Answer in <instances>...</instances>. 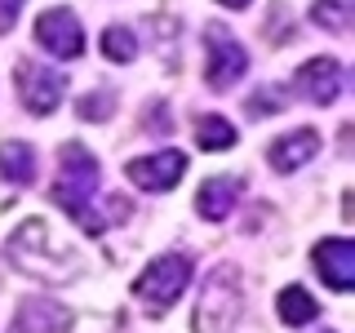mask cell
I'll use <instances>...</instances> for the list:
<instances>
[{"label": "cell", "mask_w": 355, "mask_h": 333, "mask_svg": "<svg viewBox=\"0 0 355 333\" xmlns=\"http://www.w3.org/2000/svg\"><path fill=\"white\" fill-rule=\"evenodd\" d=\"M36 40L53 58H80L85 49V31L76 22V14H67V9H49V14L36 18Z\"/></svg>", "instance_id": "ba28073f"}, {"label": "cell", "mask_w": 355, "mask_h": 333, "mask_svg": "<svg viewBox=\"0 0 355 333\" xmlns=\"http://www.w3.org/2000/svg\"><path fill=\"white\" fill-rule=\"evenodd\" d=\"M103 53H107L111 62H133L138 40H133V31H125V27H107L103 31Z\"/></svg>", "instance_id": "e0dca14e"}, {"label": "cell", "mask_w": 355, "mask_h": 333, "mask_svg": "<svg viewBox=\"0 0 355 333\" xmlns=\"http://www.w3.org/2000/svg\"><path fill=\"white\" fill-rule=\"evenodd\" d=\"M36 169H40L36 147H27V142H5L0 147V178L5 182L27 187V182H36Z\"/></svg>", "instance_id": "4fadbf2b"}, {"label": "cell", "mask_w": 355, "mask_h": 333, "mask_svg": "<svg viewBox=\"0 0 355 333\" xmlns=\"http://www.w3.org/2000/svg\"><path fill=\"white\" fill-rule=\"evenodd\" d=\"M205 44H209V62H205L209 89L240 85V76L249 71V49H244V44L231 36L222 22H209V27H205Z\"/></svg>", "instance_id": "5b68a950"}, {"label": "cell", "mask_w": 355, "mask_h": 333, "mask_svg": "<svg viewBox=\"0 0 355 333\" xmlns=\"http://www.w3.org/2000/svg\"><path fill=\"white\" fill-rule=\"evenodd\" d=\"M196 142L205 151H227V147H236V129L222 116H200L196 120Z\"/></svg>", "instance_id": "9a60e30c"}, {"label": "cell", "mask_w": 355, "mask_h": 333, "mask_svg": "<svg viewBox=\"0 0 355 333\" xmlns=\"http://www.w3.org/2000/svg\"><path fill=\"white\" fill-rule=\"evenodd\" d=\"M315 316H320V302L306 293L302 284H288L280 293V320L284 325H311Z\"/></svg>", "instance_id": "5bb4252c"}, {"label": "cell", "mask_w": 355, "mask_h": 333, "mask_svg": "<svg viewBox=\"0 0 355 333\" xmlns=\"http://www.w3.org/2000/svg\"><path fill=\"white\" fill-rule=\"evenodd\" d=\"M266 155H271L275 173H293V169H302L311 155H320V133L315 129H297V133H288V138H275Z\"/></svg>", "instance_id": "8fae6325"}, {"label": "cell", "mask_w": 355, "mask_h": 333, "mask_svg": "<svg viewBox=\"0 0 355 333\" xmlns=\"http://www.w3.org/2000/svg\"><path fill=\"white\" fill-rule=\"evenodd\" d=\"M111 107H116V98H111V94H89V98H80V116L85 120H103V116H111Z\"/></svg>", "instance_id": "ac0fdd59"}, {"label": "cell", "mask_w": 355, "mask_h": 333, "mask_svg": "<svg viewBox=\"0 0 355 333\" xmlns=\"http://www.w3.org/2000/svg\"><path fill=\"white\" fill-rule=\"evenodd\" d=\"M355 14V0H315L311 5V22L324 31H347Z\"/></svg>", "instance_id": "2e32d148"}, {"label": "cell", "mask_w": 355, "mask_h": 333, "mask_svg": "<svg viewBox=\"0 0 355 333\" xmlns=\"http://www.w3.org/2000/svg\"><path fill=\"white\" fill-rule=\"evenodd\" d=\"M191 280V258L187 253H160L155 262H147V271L133 280V293L142 298L151 311H164L178 302V293Z\"/></svg>", "instance_id": "277c9868"}, {"label": "cell", "mask_w": 355, "mask_h": 333, "mask_svg": "<svg viewBox=\"0 0 355 333\" xmlns=\"http://www.w3.org/2000/svg\"><path fill=\"white\" fill-rule=\"evenodd\" d=\"M293 85H297V94H302L306 103L329 107V103H338L342 89H347V71H342V67L333 62V58H311V62L297 67Z\"/></svg>", "instance_id": "52a82bcc"}, {"label": "cell", "mask_w": 355, "mask_h": 333, "mask_svg": "<svg viewBox=\"0 0 355 333\" xmlns=\"http://www.w3.org/2000/svg\"><path fill=\"white\" fill-rule=\"evenodd\" d=\"M98 196H103V169H98V160L89 155V147H80V142H67L58 178H53V200L80 222L89 236H103L111 227V218L98 209Z\"/></svg>", "instance_id": "6da1fadb"}, {"label": "cell", "mask_w": 355, "mask_h": 333, "mask_svg": "<svg viewBox=\"0 0 355 333\" xmlns=\"http://www.w3.org/2000/svg\"><path fill=\"white\" fill-rule=\"evenodd\" d=\"M5 249H9V258H14L22 271H36L40 280H58L49 262H58L62 275H71V262H76V253H67L62 244H53L49 222H44V218H27V222L14 231V236H9Z\"/></svg>", "instance_id": "3957f363"}, {"label": "cell", "mask_w": 355, "mask_h": 333, "mask_svg": "<svg viewBox=\"0 0 355 333\" xmlns=\"http://www.w3.org/2000/svg\"><path fill=\"white\" fill-rule=\"evenodd\" d=\"M18 9H22V0H0V36L18 22Z\"/></svg>", "instance_id": "d6986e66"}, {"label": "cell", "mask_w": 355, "mask_h": 333, "mask_svg": "<svg viewBox=\"0 0 355 333\" xmlns=\"http://www.w3.org/2000/svg\"><path fill=\"white\" fill-rule=\"evenodd\" d=\"M236 200H240V178H209L196 191V214L209 222H222L236 209Z\"/></svg>", "instance_id": "7c38bea8"}, {"label": "cell", "mask_w": 355, "mask_h": 333, "mask_svg": "<svg viewBox=\"0 0 355 333\" xmlns=\"http://www.w3.org/2000/svg\"><path fill=\"white\" fill-rule=\"evenodd\" d=\"M62 76L49 71V67H36V62H18V98L31 116H49L53 107L62 103Z\"/></svg>", "instance_id": "8992f818"}, {"label": "cell", "mask_w": 355, "mask_h": 333, "mask_svg": "<svg viewBox=\"0 0 355 333\" xmlns=\"http://www.w3.org/2000/svg\"><path fill=\"white\" fill-rule=\"evenodd\" d=\"M311 258H315V271H320V280L329 289L347 293L355 284V244L351 240H320Z\"/></svg>", "instance_id": "30bf717a"}, {"label": "cell", "mask_w": 355, "mask_h": 333, "mask_svg": "<svg viewBox=\"0 0 355 333\" xmlns=\"http://www.w3.org/2000/svg\"><path fill=\"white\" fill-rule=\"evenodd\" d=\"M125 173L142 191H169L178 178L187 173V155L182 151H155V155H142V160H129Z\"/></svg>", "instance_id": "9c48e42d"}, {"label": "cell", "mask_w": 355, "mask_h": 333, "mask_svg": "<svg viewBox=\"0 0 355 333\" xmlns=\"http://www.w3.org/2000/svg\"><path fill=\"white\" fill-rule=\"evenodd\" d=\"M218 5H227V9H244L249 0H218Z\"/></svg>", "instance_id": "ffe728a7"}, {"label": "cell", "mask_w": 355, "mask_h": 333, "mask_svg": "<svg viewBox=\"0 0 355 333\" xmlns=\"http://www.w3.org/2000/svg\"><path fill=\"white\" fill-rule=\"evenodd\" d=\"M244 311V289H240V266H218L205 280L196 298V333H231Z\"/></svg>", "instance_id": "7a4b0ae2"}]
</instances>
